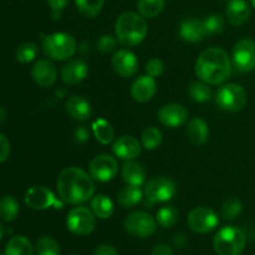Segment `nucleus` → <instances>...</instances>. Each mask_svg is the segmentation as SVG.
Wrapping results in <instances>:
<instances>
[{"label":"nucleus","instance_id":"19","mask_svg":"<svg viewBox=\"0 0 255 255\" xmlns=\"http://www.w3.org/2000/svg\"><path fill=\"white\" fill-rule=\"evenodd\" d=\"M89 74V66L82 60H72L61 70V79L67 85H77L84 81Z\"/></svg>","mask_w":255,"mask_h":255},{"label":"nucleus","instance_id":"15","mask_svg":"<svg viewBox=\"0 0 255 255\" xmlns=\"http://www.w3.org/2000/svg\"><path fill=\"white\" fill-rule=\"evenodd\" d=\"M111 62L116 74L122 77H131L138 71V60L136 55L129 50L124 49L117 51L112 57Z\"/></svg>","mask_w":255,"mask_h":255},{"label":"nucleus","instance_id":"50","mask_svg":"<svg viewBox=\"0 0 255 255\" xmlns=\"http://www.w3.org/2000/svg\"><path fill=\"white\" fill-rule=\"evenodd\" d=\"M0 255H5V254H2V253H0Z\"/></svg>","mask_w":255,"mask_h":255},{"label":"nucleus","instance_id":"33","mask_svg":"<svg viewBox=\"0 0 255 255\" xmlns=\"http://www.w3.org/2000/svg\"><path fill=\"white\" fill-rule=\"evenodd\" d=\"M142 146L147 149V151H153V149L158 148L162 143V132L156 127H148L143 131L141 136Z\"/></svg>","mask_w":255,"mask_h":255},{"label":"nucleus","instance_id":"3","mask_svg":"<svg viewBox=\"0 0 255 255\" xmlns=\"http://www.w3.org/2000/svg\"><path fill=\"white\" fill-rule=\"evenodd\" d=\"M116 37L124 46H136L144 40L148 32V26L141 14L126 11L120 15L115 24Z\"/></svg>","mask_w":255,"mask_h":255},{"label":"nucleus","instance_id":"22","mask_svg":"<svg viewBox=\"0 0 255 255\" xmlns=\"http://www.w3.org/2000/svg\"><path fill=\"white\" fill-rule=\"evenodd\" d=\"M227 17L232 25L241 26L246 24L251 16V7L246 0H231L227 6Z\"/></svg>","mask_w":255,"mask_h":255},{"label":"nucleus","instance_id":"9","mask_svg":"<svg viewBox=\"0 0 255 255\" xmlns=\"http://www.w3.org/2000/svg\"><path fill=\"white\" fill-rule=\"evenodd\" d=\"M25 203L29 208L35 211H44L50 207L61 209L64 207V203L60 202L55 194L44 186H34L27 189L25 193Z\"/></svg>","mask_w":255,"mask_h":255},{"label":"nucleus","instance_id":"43","mask_svg":"<svg viewBox=\"0 0 255 255\" xmlns=\"http://www.w3.org/2000/svg\"><path fill=\"white\" fill-rule=\"evenodd\" d=\"M151 255H173V252H172L171 247L167 244H158L151 252Z\"/></svg>","mask_w":255,"mask_h":255},{"label":"nucleus","instance_id":"42","mask_svg":"<svg viewBox=\"0 0 255 255\" xmlns=\"http://www.w3.org/2000/svg\"><path fill=\"white\" fill-rule=\"evenodd\" d=\"M74 137H75V141H76V143H86L87 141H89L90 138V132L89 129H87L86 126H79L75 128V132H74Z\"/></svg>","mask_w":255,"mask_h":255},{"label":"nucleus","instance_id":"24","mask_svg":"<svg viewBox=\"0 0 255 255\" xmlns=\"http://www.w3.org/2000/svg\"><path fill=\"white\" fill-rule=\"evenodd\" d=\"M122 177H124V181L129 186L141 187L146 181V172L139 163L127 161L122 167Z\"/></svg>","mask_w":255,"mask_h":255},{"label":"nucleus","instance_id":"18","mask_svg":"<svg viewBox=\"0 0 255 255\" xmlns=\"http://www.w3.org/2000/svg\"><path fill=\"white\" fill-rule=\"evenodd\" d=\"M31 76L34 81L41 87L52 86L56 81L57 71L54 65L47 60H39L31 69Z\"/></svg>","mask_w":255,"mask_h":255},{"label":"nucleus","instance_id":"12","mask_svg":"<svg viewBox=\"0 0 255 255\" xmlns=\"http://www.w3.org/2000/svg\"><path fill=\"white\" fill-rule=\"evenodd\" d=\"M218 222L219 219L216 212L211 208H206V207L193 209L187 218L189 228L196 233L201 234L213 231L218 226Z\"/></svg>","mask_w":255,"mask_h":255},{"label":"nucleus","instance_id":"21","mask_svg":"<svg viewBox=\"0 0 255 255\" xmlns=\"http://www.w3.org/2000/svg\"><path fill=\"white\" fill-rule=\"evenodd\" d=\"M66 111L70 117L80 122L87 121L91 117L92 109L90 102L82 96H71L66 101Z\"/></svg>","mask_w":255,"mask_h":255},{"label":"nucleus","instance_id":"2","mask_svg":"<svg viewBox=\"0 0 255 255\" xmlns=\"http://www.w3.org/2000/svg\"><path fill=\"white\" fill-rule=\"evenodd\" d=\"M196 74L199 80L208 85H219L229 79L232 64L228 54L221 47H209L198 56Z\"/></svg>","mask_w":255,"mask_h":255},{"label":"nucleus","instance_id":"45","mask_svg":"<svg viewBox=\"0 0 255 255\" xmlns=\"http://www.w3.org/2000/svg\"><path fill=\"white\" fill-rule=\"evenodd\" d=\"M94 255H119L116 249L110 246H100L97 247Z\"/></svg>","mask_w":255,"mask_h":255},{"label":"nucleus","instance_id":"34","mask_svg":"<svg viewBox=\"0 0 255 255\" xmlns=\"http://www.w3.org/2000/svg\"><path fill=\"white\" fill-rule=\"evenodd\" d=\"M156 221L163 228H171L178 222V211L172 206L162 207L157 212Z\"/></svg>","mask_w":255,"mask_h":255},{"label":"nucleus","instance_id":"1","mask_svg":"<svg viewBox=\"0 0 255 255\" xmlns=\"http://www.w3.org/2000/svg\"><path fill=\"white\" fill-rule=\"evenodd\" d=\"M60 198L69 204H81L94 197L95 184L91 176L77 167H69L57 178Z\"/></svg>","mask_w":255,"mask_h":255},{"label":"nucleus","instance_id":"8","mask_svg":"<svg viewBox=\"0 0 255 255\" xmlns=\"http://www.w3.org/2000/svg\"><path fill=\"white\" fill-rule=\"evenodd\" d=\"M95 214L85 207H76L67 214L66 226L70 232L77 236H89L96 227Z\"/></svg>","mask_w":255,"mask_h":255},{"label":"nucleus","instance_id":"11","mask_svg":"<svg viewBox=\"0 0 255 255\" xmlns=\"http://www.w3.org/2000/svg\"><path fill=\"white\" fill-rule=\"evenodd\" d=\"M233 64L241 72H251L255 69V42L252 39H242L233 47Z\"/></svg>","mask_w":255,"mask_h":255},{"label":"nucleus","instance_id":"6","mask_svg":"<svg viewBox=\"0 0 255 255\" xmlns=\"http://www.w3.org/2000/svg\"><path fill=\"white\" fill-rule=\"evenodd\" d=\"M247 92L241 85L227 84L216 92V104L223 111L238 112L247 105Z\"/></svg>","mask_w":255,"mask_h":255},{"label":"nucleus","instance_id":"37","mask_svg":"<svg viewBox=\"0 0 255 255\" xmlns=\"http://www.w3.org/2000/svg\"><path fill=\"white\" fill-rule=\"evenodd\" d=\"M37 255H60V247L51 237H42L36 243Z\"/></svg>","mask_w":255,"mask_h":255},{"label":"nucleus","instance_id":"26","mask_svg":"<svg viewBox=\"0 0 255 255\" xmlns=\"http://www.w3.org/2000/svg\"><path fill=\"white\" fill-rule=\"evenodd\" d=\"M5 255H32L34 248L27 238L22 236H15L7 242Z\"/></svg>","mask_w":255,"mask_h":255},{"label":"nucleus","instance_id":"38","mask_svg":"<svg viewBox=\"0 0 255 255\" xmlns=\"http://www.w3.org/2000/svg\"><path fill=\"white\" fill-rule=\"evenodd\" d=\"M203 26L204 31H206V36H213V35L219 34L224 30V26H226V22H224V19L221 16V15H211V16L206 17L203 20Z\"/></svg>","mask_w":255,"mask_h":255},{"label":"nucleus","instance_id":"16","mask_svg":"<svg viewBox=\"0 0 255 255\" xmlns=\"http://www.w3.org/2000/svg\"><path fill=\"white\" fill-rule=\"evenodd\" d=\"M115 156L125 161H132L141 153V143L132 136H122L112 146Z\"/></svg>","mask_w":255,"mask_h":255},{"label":"nucleus","instance_id":"39","mask_svg":"<svg viewBox=\"0 0 255 255\" xmlns=\"http://www.w3.org/2000/svg\"><path fill=\"white\" fill-rule=\"evenodd\" d=\"M117 41H119L117 37H114L112 35H102L97 41V51L102 52V54L112 52L116 49Z\"/></svg>","mask_w":255,"mask_h":255},{"label":"nucleus","instance_id":"31","mask_svg":"<svg viewBox=\"0 0 255 255\" xmlns=\"http://www.w3.org/2000/svg\"><path fill=\"white\" fill-rule=\"evenodd\" d=\"M77 10L86 17H95L101 12L105 0H75Z\"/></svg>","mask_w":255,"mask_h":255},{"label":"nucleus","instance_id":"25","mask_svg":"<svg viewBox=\"0 0 255 255\" xmlns=\"http://www.w3.org/2000/svg\"><path fill=\"white\" fill-rule=\"evenodd\" d=\"M142 197H143V192L139 189V187L127 184L117 193V201L124 208H133L142 201Z\"/></svg>","mask_w":255,"mask_h":255},{"label":"nucleus","instance_id":"41","mask_svg":"<svg viewBox=\"0 0 255 255\" xmlns=\"http://www.w3.org/2000/svg\"><path fill=\"white\" fill-rule=\"evenodd\" d=\"M10 156V143L9 139L0 133V163L5 162Z\"/></svg>","mask_w":255,"mask_h":255},{"label":"nucleus","instance_id":"10","mask_svg":"<svg viewBox=\"0 0 255 255\" xmlns=\"http://www.w3.org/2000/svg\"><path fill=\"white\" fill-rule=\"evenodd\" d=\"M157 221L146 212H136L129 214L125 221V229L137 238H148L156 232Z\"/></svg>","mask_w":255,"mask_h":255},{"label":"nucleus","instance_id":"14","mask_svg":"<svg viewBox=\"0 0 255 255\" xmlns=\"http://www.w3.org/2000/svg\"><path fill=\"white\" fill-rule=\"evenodd\" d=\"M188 120V111L183 105L169 104L164 105L158 111V121L163 126L169 128H177V127L184 125Z\"/></svg>","mask_w":255,"mask_h":255},{"label":"nucleus","instance_id":"23","mask_svg":"<svg viewBox=\"0 0 255 255\" xmlns=\"http://www.w3.org/2000/svg\"><path fill=\"white\" fill-rule=\"evenodd\" d=\"M187 133H188L192 143L201 146V144H204L208 141L209 127L203 119L196 117V119L189 121L188 127H187Z\"/></svg>","mask_w":255,"mask_h":255},{"label":"nucleus","instance_id":"32","mask_svg":"<svg viewBox=\"0 0 255 255\" xmlns=\"http://www.w3.org/2000/svg\"><path fill=\"white\" fill-rule=\"evenodd\" d=\"M188 94L193 101L204 104L212 99V90L206 82H192L188 87Z\"/></svg>","mask_w":255,"mask_h":255},{"label":"nucleus","instance_id":"48","mask_svg":"<svg viewBox=\"0 0 255 255\" xmlns=\"http://www.w3.org/2000/svg\"><path fill=\"white\" fill-rule=\"evenodd\" d=\"M2 237H4V227H2L1 223H0V241H1Z\"/></svg>","mask_w":255,"mask_h":255},{"label":"nucleus","instance_id":"35","mask_svg":"<svg viewBox=\"0 0 255 255\" xmlns=\"http://www.w3.org/2000/svg\"><path fill=\"white\" fill-rule=\"evenodd\" d=\"M39 52V47L34 42H22L16 49V60L22 64H27L35 60Z\"/></svg>","mask_w":255,"mask_h":255},{"label":"nucleus","instance_id":"36","mask_svg":"<svg viewBox=\"0 0 255 255\" xmlns=\"http://www.w3.org/2000/svg\"><path fill=\"white\" fill-rule=\"evenodd\" d=\"M242 209H243L242 202L238 198L231 197V198L226 199L222 206V216L224 217L226 221H233L242 213Z\"/></svg>","mask_w":255,"mask_h":255},{"label":"nucleus","instance_id":"40","mask_svg":"<svg viewBox=\"0 0 255 255\" xmlns=\"http://www.w3.org/2000/svg\"><path fill=\"white\" fill-rule=\"evenodd\" d=\"M163 70H164L163 62H162L159 59H156V57L149 60L148 64H147V66H146L147 74L152 77L161 76L162 72H163Z\"/></svg>","mask_w":255,"mask_h":255},{"label":"nucleus","instance_id":"29","mask_svg":"<svg viewBox=\"0 0 255 255\" xmlns=\"http://www.w3.org/2000/svg\"><path fill=\"white\" fill-rule=\"evenodd\" d=\"M92 131H94V134L97 141L101 142L102 144L110 143L115 137L114 128L110 125V122H107L104 119H100L94 122V125H92Z\"/></svg>","mask_w":255,"mask_h":255},{"label":"nucleus","instance_id":"46","mask_svg":"<svg viewBox=\"0 0 255 255\" xmlns=\"http://www.w3.org/2000/svg\"><path fill=\"white\" fill-rule=\"evenodd\" d=\"M187 237L184 234H176L173 238V244L177 248H184L187 246Z\"/></svg>","mask_w":255,"mask_h":255},{"label":"nucleus","instance_id":"27","mask_svg":"<svg viewBox=\"0 0 255 255\" xmlns=\"http://www.w3.org/2000/svg\"><path fill=\"white\" fill-rule=\"evenodd\" d=\"M92 213L100 219H107L114 213V203L109 197L104 194L95 196L91 201Z\"/></svg>","mask_w":255,"mask_h":255},{"label":"nucleus","instance_id":"51","mask_svg":"<svg viewBox=\"0 0 255 255\" xmlns=\"http://www.w3.org/2000/svg\"><path fill=\"white\" fill-rule=\"evenodd\" d=\"M71 255H77V254H71Z\"/></svg>","mask_w":255,"mask_h":255},{"label":"nucleus","instance_id":"44","mask_svg":"<svg viewBox=\"0 0 255 255\" xmlns=\"http://www.w3.org/2000/svg\"><path fill=\"white\" fill-rule=\"evenodd\" d=\"M69 0H47V4L52 9V11H60L67 5Z\"/></svg>","mask_w":255,"mask_h":255},{"label":"nucleus","instance_id":"20","mask_svg":"<svg viewBox=\"0 0 255 255\" xmlns=\"http://www.w3.org/2000/svg\"><path fill=\"white\" fill-rule=\"evenodd\" d=\"M179 34L181 37L187 42H192L196 44L203 40L206 36V31H204L203 21L197 17H188V19L183 20L179 27Z\"/></svg>","mask_w":255,"mask_h":255},{"label":"nucleus","instance_id":"47","mask_svg":"<svg viewBox=\"0 0 255 255\" xmlns=\"http://www.w3.org/2000/svg\"><path fill=\"white\" fill-rule=\"evenodd\" d=\"M5 120H6V111L2 107H0V126L4 124Z\"/></svg>","mask_w":255,"mask_h":255},{"label":"nucleus","instance_id":"13","mask_svg":"<svg viewBox=\"0 0 255 255\" xmlns=\"http://www.w3.org/2000/svg\"><path fill=\"white\" fill-rule=\"evenodd\" d=\"M90 176L99 182H109L116 177L119 164L114 157L109 154H100L90 163Z\"/></svg>","mask_w":255,"mask_h":255},{"label":"nucleus","instance_id":"17","mask_svg":"<svg viewBox=\"0 0 255 255\" xmlns=\"http://www.w3.org/2000/svg\"><path fill=\"white\" fill-rule=\"evenodd\" d=\"M157 92V84L154 77L149 76H139L133 81L131 86V94L136 101L138 102H148L153 99Z\"/></svg>","mask_w":255,"mask_h":255},{"label":"nucleus","instance_id":"7","mask_svg":"<svg viewBox=\"0 0 255 255\" xmlns=\"http://www.w3.org/2000/svg\"><path fill=\"white\" fill-rule=\"evenodd\" d=\"M177 187L172 179L167 177H157L151 179L144 187V196H146V206L152 207L156 203L168 202L176 196Z\"/></svg>","mask_w":255,"mask_h":255},{"label":"nucleus","instance_id":"5","mask_svg":"<svg viewBox=\"0 0 255 255\" xmlns=\"http://www.w3.org/2000/svg\"><path fill=\"white\" fill-rule=\"evenodd\" d=\"M42 49L46 56L52 60L64 61L76 52L77 45L74 37L65 32L47 35L42 40Z\"/></svg>","mask_w":255,"mask_h":255},{"label":"nucleus","instance_id":"30","mask_svg":"<svg viewBox=\"0 0 255 255\" xmlns=\"http://www.w3.org/2000/svg\"><path fill=\"white\" fill-rule=\"evenodd\" d=\"M164 7V0H138L137 9L143 17H156Z\"/></svg>","mask_w":255,"mask_h":255},{"label":"nucleus","instance_id":"49","mask_svg":"<svg viewBox=\"0 0 255 255\" xmlns=\"http://www.w3.org/2000/svg\"><path fill=\"white\" fill-rule=\"evenodd\" d=\"M251 1H252V4H253V6L255 7V0H251Z\"/></svg>","mask_w":255,"mask_h":255},{"label":"nucleus","instance_id":"28","mask_svg":"<svg viewBox=\"0 0 255 255\" xmlns=\"http://www.w3.org/2000/svg\"><path fill=\"white\" fill-rule=\"evenodd\" d=\"M20 212L19 202L12 196H5L0 199V219L12 222Z\"/></svg>","mask_w":255,"mask_h":255},{"label":"nucleus","instance_id":"4","mask_svg":"<svg viewBox=\"0 0 255 255\" xmlns=\"http://www.w3.org/2000/svg\"><path fill=\"white\" fill-rule=\"evenodd\" d=\"M247 244V237L238 227L222 228L214 237V251L218 255H241Z\"/></svg>","mask_w":255,"mask_h":255}]
</instances>
